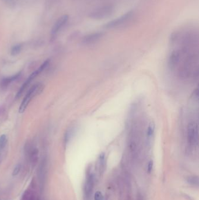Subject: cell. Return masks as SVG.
<instances>
[{"mask_svg":"<svg viewBox=\"0 0 199 200\" xmlns=\"http://www.w3.org/2000/svg\"><path fill=\"white\" fill-rule=\"evenodd\" d=\"M43 90V85L40 84H37L32 86V87L29 90L28 93L26 95L24 99L22 101L21 106L19 108V113H24L27 106L31 101L32 99L36 95H39Z\"/></svg>","mask_w":199,"mask_h":200,"instance_id":"cell-1","label":"cell"},{"mask_svg":"<svg viewBox=\"0 0 199 200\" xmlns=\"http://www.w3.org/2000/svg\"><path fill=\"white\" fill-rule=\"evenodd\" d=\"M187 140L190 147H196L199 142V126L197 123L191 122L187 125Z\"/></svg>","mask_w":199,"mask_h":200,"instance_id":"cell-2","label":"cell"},{"mask_svg":"<svg viewBox=\"0 0 199 200\" xmlns=\"http://www.w3.org/2000/svg\"><path fill=\"white\" fill-rule=\"evenodd\" d=\"M49 63H50V60H47L39 67V69H37L36 71H35L29 77V78L27 79V80L25 81V83L23 84V85L22 86V87L19 90L18 92L16 95V98H19L21 96V95L24 93V91H25L27 87L30 85L32 81H33L37 77V75H39L40 73H41L44 70L49 66Z\"/></svg>","mask_w":199,"mask_h":200,"instance_id":"cell-3","label":"cell"},{"mask_svg":"<svg viewBox=\"0 0 199 200\" xmlns=\"http://www.w3.org/2000/svg\"><path fill=\"white\" fill-rule=\"evenodd\" d=\"M112 10L113 9L111 6H105L91 13L90 17L93 19H102L105 17L111 15L112 13Z\"/></svg>","mask_w":199,"mask_h":200,"instance_id":"cell-4","label":"cell"},{"mask_svg":"<svg viewBox=\"0 0 199 200\" xmlns=\"http://www.w3.org/2000/svg\"><path fill=\"white\" fill-rule=\"evenodd\" d=\"M132 11H129L122 15V17H119L117 19L113 20L112 21L108 22L107 24L105 25V27L106 28H112L116 26H118V25H121L123 22H126L127 19L130 18L132 15Z\"/></svg>","mask_w":199,"mask_h":200,"instance_id":"cell-5","label":"cell"},{"mask_svg":"<svg viewBox=\"0 0 199 200\" xmlns=\"http://www.w3.org/2000/svg\"><path fill=\"white\" fill-rule=\"evenodd\" d=\"M94 187V175L93 174H89L87 177V180L85 183L84 191L85 196L89 197L92 193Z\"/></svg>","mask_w":199,"mask_h":200,"instance_id":"cell-6","label":"cell"},{"mask_svg":"<svg viewBox=\"0 0 199 200\" xmlns=\"http://www.w3.org/2000/svg\"><path fill=\"white\" fill-rule=\"evenodd\" d=\"M68 19H69V16L67 15H62V17H61L57 21L55 24L53 26L51 29V34L53 35H56L62 26L67 23Z\"/></svg>","mask_w":199,"mask_h":200,"instance_id":"cell-7","label":"cell"},{"mask_svg":"<svg viewBox=\"0 0 199 200\" xmlns=\"http://www.w3.org/2000/svg\"><path fill=\"white\" fill-rule=\"evenodd\" d=\"M102 36V32L93 33L86 36L83 39L82 42L85 44H92L98 40Z\"/></svg>","mask_w":199,"mask_h":200,"instance_id":"cell-8","label":"cell"},{"mask_svg":"<svg viewBox=\"0 0 199 200\" xmlns=\"http://www.w3.org/2000/svg\"><path fill=\"white\" fill-rule=\"evenodd\" d=\"M20 74L21 73H18L16 75H13L11 77H9L7 78H5L4 79H3L1 82V85L2 87H6L11 82L17 80L19 77L20 76Z\"/></svg>","mask_w":199,"mask_h":200,"instance_id":"cell-9","label":"cell"},{"mask_svg":"<svg viewBox=\"0 0 199 200\" xmlns=\"http://www.w3.org/2000/svg\"><path fill=\"white\" fill-rule=\"evenodd\" d=\"M154 125L152 123H151L148 126L147 131V139L148 140L151 139L152 137L154 134Z\"/></svg>","mask_w":199,"mask_h":200,"instance_id":"cell-10","label":"cell"},{"mask_svg":"<svg viewBox=\"0 0 199 200\" xmlns=\"http://www.w3.org/2000/svg\"><path fill=\"white\" fill-rule=\"evenodd\" d=\"M22 49V46L21 44H19L17 45H15L13 47L11 51V53L13 56H16L18 55L19 53L21 52Z\"/></svg>","mask_w":199,"mask_h":200,"instance_id":"cell-11","label":"cell"},{"mask_svg":"<svg viewBox=\"0 0 199 200\" xmlns=\"http://www.w3.org/2000/svg\"><path fill=\"white\" fill-rule=\"evenodd\" d=\"M187 182L193 186H198L199 185V178L197 176H190L188 177Z\"/></svg>","mask_w":199,"mask_h":200,"instance_id":"cell-12","label":"cell"},{"mask_svg":"<svg viewBox=\"0 0 199 200\" xmlns=\"http://www.w3.org/2000/svg\"><path fill=\"white\" fill-rule=\"evenodd\" d=\"M6 142L7 139L6 135H3L0 137V150H2L5 148L6 146Z\"/></svg>","mask_w":199,"mask_h":200,"instance_id":"cell-13","label":"cell"},{"mask_svg":"<svg viewBox=\"0 0 199 200\" xmlns=\"http://www.w3.org/2000/svg\"><path fill=\"white\" fill-rule=\"evenodd\" d=\"M94 200H104V197L102 193L98 191L94 194Z\"/></svg>","mask_w":199,"mask_h":200,"instance_id":"cell-14","label":"cell"},{"mask_svg":"<svg viewBox=\"0 0 199 200\" xmlns=\"http://www.w3.org/2000/svg\"><path fill=\"white\" fill-rule=\"evenodd\" d=\"M20 170H21V165H20V164H18V165L15 167L14 170H13V175H17L19 173Z\"/></svg>","mask_w":199,"mask_h":200,"instance_id":"cell-15","label":"cell"},{"mask_svg":"<svg viewBox=\"0 0 199 200\" xmlns=\"http://www.w3.org/2000/svg\"><path fill=\"white\" fill-rule=\"evenodd\" d=\"M152 167H153V162L152 161H150L148 164V167H147V171L148 173H150L152 170Z\"/></svg>","mask_w":199,"mask_h":200,"instance_id":"cell-16","label":"cell"},{"mask_svg":"<svg viewBox=\"0 0 199 200\" xmlns=\"http://www.w3.org/2000/svg\"><path fill=\"white\" fill-rule=\"evenodd\" d=\"M6 2L9 4H13V0H6Z\"/></svg>","mask_w":199,"mask_h":200,"instance_id":"cell-17","label":"cell"},{"mask_svg":"<svg viewBox=\"0 0 199 200\" xmlns=\"http://www.w3.org/2000/svg\"><path fill=\"white\" fill-rule=\"evenodd\" d=\"M1 111H2V109L0 108V115H1Z\"/></svg>","mask_w":199,"mask_h":200,"instance_id":"cell-18","label":"cell"}]
</instances>
